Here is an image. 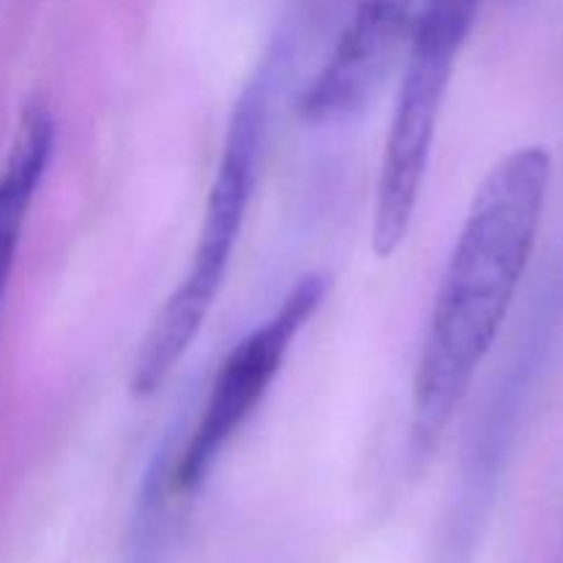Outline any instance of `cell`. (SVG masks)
<instances>
[{
	"mask_svg": "<svg viewBox=\"0 0 563 563\" xmlns=\"http://www.w3.org/2000/svg\"><path fill=\"white\" fill-rule=\"evenodd\" d=\"M550 179L553 159L548 148L522 146L506 154L473 196L418 355L412 460L432 454L504 330L537 247Z\"/></svg>",
	"mask_w": 563,
	"mask_h": 563,
	"instance_id": "1",
	"label": "cell"
},
{
	"mask_svg": "<svg viewBox=\"0 0 563 563\" xmlns=\"http://www.w3.org/2000/svg\"><path fill=\"white\" fill-rule=\"evenodd\" d=\"M264 126H267V80L262 75L242 91L231 113L190 264L137 346L132 394L141 399L157 394L165 379L185 361L187 350L196 344L229 278L231 256L245 229L247 207L256 185Z\"/></svg>",
	"mask_w": 563,
	"mask_h": 563,
	"instance_id": "2",
	"label": "cell"
},
{
	"mask_svg": "<svg viewBox=\"0 0 563 563\" xmlns=\"http://www.w3.org/2000/svg\"><path fill=\"white\" fill-rule=\"evenodd\" d=\"M482 0H429L421 27L405 58L396 110L379 163L374 201V253L394 256L410 231L427 181L440 110L460 49L476 22Z\"/></svg>",
	"mask_w": 563,
	"mask_h": 563,
	"instance_id": "3",
	"label": "cell"
},
{
	"mask_svg": "<svg viewBox=\"0 0 563 563\" xmlns=\"http://www.w3.org/2000/svg\"><path fill=\"white\" fill-rule=\"evenodd\" d=\"M328 295V278L302 275L280 306L251 330L220 363L196 427L176 462L174 484L179 493H196L218 465L231 440L245 429L267 399L291 344Z\"/></svg>",
	"mask_w": 563,
	"mask_h": 563,
	"instance_id": "4",
	"label": "cell"
},
{
	"mask_svg": "<svg viewBox=\"0 0 563 563\" xmlns=\"http://www.w3.org/2000/svg\"><path fill=\"white\" fill-rule=\"evenodd\" d=\"M429 0H361L333 53L300 93V119L335 124L361 113L407 58Z\"/></svg>",
	"mask_w": 563,
	"mask_h": 563,
	"instance_id": "5",
	"label": "cell"
},
{
	"mask_svg": "<svg viewBox=\"0 0 563 563\" xmlns=\"http://www.w3.org/2000/svg\"><path fill=\"white\" fill-rule=\"evenodd\" d=\"M53 143L55 124L47 108L42 104L27 108L16 126L9 159L0 170V302L14 269L27 212L53 157Z\"/></svg>",
	"mask_w": 563,
	"mask_h": 563,
	"instance_id": "6",
	"label": "cell"
}]
</instances>
